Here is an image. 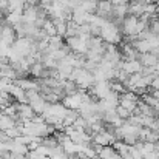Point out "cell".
Listing matches in <instances>:
<instances>
[{"label": "cell", "mask_w": 159, "mask_h": 159, "mask_svg": "<svg viewBox=\"0 0 159 159\" xmlns=\"http://www.w3.org/2000/svg\"><path fill=\"white\" fill-rule=\"evenodd\" d=\"M101 37L104 39L105 43H114V45L122 43L120 28H119L114 22H111V20H108L105 25L102 26V30H101Z\"/></svg>", "instance_id": "6da1fadb"}, {"label": "cell", "mask_w": 159, "mask_h": 159, "mask_svg": "<svg viewBox=\"0 0 159 159\" xmlns=\"http://www.w3.org/2000/svg\"><path fill=\"white\" fill-rule=\"evenodd\" d=\"M88 39L82 37V36H71L66 37V45L70 47V50L76 54H87L88 53Z\"/></svg>", "instance_id": "7a4b0ae2"}, {"label": "cell", "mask_w": 159, "mask_h": 159, "mask_svg": "<svg viewBox=\"0 0 159 159\" xmlns=\"http://www.w3.org/2000/svg\"><path fill=\"white\" fill-rule=\"evenodd\" d=\"M110 91H111V84H110V80H98V82H94V85L90 88V93H91L93 96H96L98 99H105Z\"/></svg>", "instance_id": "3957f363"}, {"label": "cell", "mask_w": 159, "mask_h": 159, "mask_svg": "<svg viewBox=\"0 0 159 159\" xmlns=\"http://www.w3.org/2000/svg\"><path fill=\"white\" fill-rule=\"evenodd\" d=\"M138 23H139V19L128 14V16L124 19L120 30H122V33H124L125 36H134V34H138Z\"/></svg>", "instance_id": "277c9868"}, {"label": "cell", "mask_w": 159, "mask_h": 159, "mask_svg": "<svg viewBox=\"0 0 159 159\" xmlns=\"http://www.w3.org/2000/svg\"><path fill=\"white\" fill-rule=\"evenodd\" d=\"M145 0H128V14L139 19L142 14H145Z\"/></svg>", "instance_id": "5b68a950"}, {"label": "cell", "mask_w": 159, "mask_h": 159, "mask_svg": "<svg viewBox=\"0 0 159 159\" xmlns=\"http://www.w3.org/2000/svg\"><path fill=\"white\" fill-rule=\"evenodd\" d=\"M122 70L127 73V74H136V73H142L144 70V65L141 63L139 59H134V60H124L122 62Z\"/></svg>", "instance_id": "8992f818"}, {"label": "cell", "mask_w": 159, "mask_h": 159, "mask_svg": "<svg viewBox=\"0 0 159 159\" xmlns=\"http://www.w3.org/2000/svg\"><path fill=\"white\" fill-rule=\"evenodd\" d=\"M139 60L144 66H150V68H156L158 65V60H159V56H156L155 53H142L139 54Z\"/></svg>", "instance_id": "52a82bcc"}, {"label": "cell", "mask_w": 159, "mask_h": 159, "mask_svg": "<svg viewBox=\"0 0 159 159\" xmlns=\"http://www.w3.org/2000/svg\"><path fill=\"white\" fill-rule=\"evenodd\" d=\"M14 82H16L19 87H22L25 91H28V90H39V88H40V85H39L36 80H33V79H26V77L16 79Z\"/></svg>", "instance_id": "ba28073f"}, {"label": "cell", "mask_w": 159, "mask_h": 159, "mask_svg": "<svg viewBox=\"0 0 159 159\" xmlns=\"http://www.w3.org/2000/svg\"><path fill=\"white\" fill-rule=\"evenodd\" d=\"M79 6L88 14H96V11H98V2L96 0H82Z\"/></svg>", "instance_id": "9c48e42d"}, {"label": "cell", "mask_w": 159, "mask_h": 159, "mask_svg": "<svg viewBox=\"0 0 159 159\" xmlns=\"http://www.w3.org/2000/svg\"><path fill=\"white\" fill-rule=\"evenodd\" d=\"M45 68H47V66H45L42 62H36V63H33V65H31V76L36 77V79H40V76H42V73H43Z\"/></svg>", "instance_id": "30bf717a"}, {"label": "cell", "mask_w": 159, "mask_h": 159, "mask_svg": "<svg viewBox=\"0 0 159 159\" xmlns=\"http://www.w3.org/2000/svg\"><path fill=\"white\" fill-rule=\"evenodd\" d=\"M116 111H117L119 117H120V119H124V120H127V119H128V117L133 114L131 111H128L125 107H122V105H117V107H116Z\"/></svg>", "instance_id": "8fae6325"}, {"label": "cell", "mask_w": 159, "mask_h": 159, "mask_svg": "<svg viewBox=\"0 0 159 159\" xmlns=\"http://www.w3.org/2000/svg\"><path fill=\"white\" fill-rule=\"evenodd\" d=\"M148 88H150V90H153V91L159 90V76H158V74L153 77V80H152V85H150Z\"/></svg>", "instance_id": "7c38bea8"}, {"label": "cell", "mask_w": 159, "mask_h": 159, "mask_svg": "<svg viewBox=\"0 0 159 159\" xmlns=\"http://www.w3.org/2000/svg\"><path fill=\"white\" fill-rule=\"evenodd\" d=\"M54 0H40V6H43V8H47V6H50V5H53Z\"/></svg>", "instance_id": "4fadbf2b"}, {"label": "cell", "mask_w": 159, "mask_h": 159, "mask_svg": "<svg viewBox=\"0 0 159 159\" xmlns=\"http://www.w3.org/2000/svg\"><path fill=\"white\" fill-rule=\"evenodd\" d=\"M113 5H122V3H128V0H111Z\"/></svg>", "instance_id": "5bb4252c"}, {"label": "cell", "mask_w": 159, "mask_h": 159, "mask_svg": "<svg viewBox=\"0 0 159 159\" xmlns=\"http://www.w3.org/2000/svg\"><path fill=\"white\" fill-rule=\"evenodd\" d=\"M90 159H102V158H101L99 155H96V156H93V158H90Z\"/></svg>", "instance_id": "9a60e30c"}, {"label": "cell", "mask_w": 159, "mask_h": 159, "mask_svg": "<svg viewBox=\"0 0 159 159\" xmlns=\"http://www.w3.org/2000/svg\"><path fill=\"white\" fill-rule=\"evenodd\" d=\"M96 2H99V0H96Z\"/></svg>", "instance_id": "2e32d148"}]
</instances>
